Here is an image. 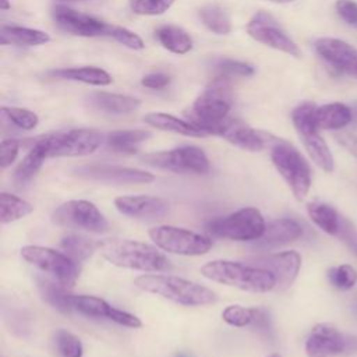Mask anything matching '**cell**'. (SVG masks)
Returning a JSON list of instances; mask_svg holds the SVG:
<instances>
[{
  "instance_id": "d6986e66",
  "label": "cell",
  "mask_w": 357,
  "mask_h": 357,
  "mask_svg": "<svg viewBox=\"0 0 357 357\" xmlns=\"http://www.w3.org/2000/svg\"><path fill=\"white\" fill-rule=\"evenodd\" d=\"M251 265L272 272L276 278L275 289L284 290L297 278L301 266V257L296 251H283L278 254L254 258Z\"/></svg>"
},
{
  "instance_id": "7bdbcfd3",
  "label": "cell",
  "mask_w": 357,
  "mask_h": 357,
  "mask_svg": "<svg viewBox=\"0 0 357 357\" xmlns=\"http://www.w3.org/2000/svg\"><path fill=\"white\" fill-rule=\"evenodd\" d=\"M335 8L347 25L357 28V3L354 0H336Z\"/></svg>"
},
{
  "instance_id": "836d02e7",
  "label": "cell",
  "mask_w": 357,
  "mask_h": 357,
  "mask_svg": "<svg viewBox=\"0 0 357 357\" xmlns=\"http://www.w3.org/2000/svg\"><path fill=\"white\" fill-rule=\"evenodd\" d=\"M202 24L216 35H226L231 31V22L227 13L216 3L205 4L198 11Z\"/></svg>"
},
{
  "instance_id": "7c38bea8",
  "label": "cell",
  "mask_w": 357,
  "mask_h": 357,
  "mask_svg": "<svg viewBox=\"0 0 357 357\" xmlns=\"http://www.w3.org/2000/svg\"><path fill=\"white\" fill-rule=\"evenodd\" d=\"M142 160L151 166L172 170L176 173L204 174L209 170L206 153L194 145L178 146L169 151H160L144 155Z\"/></svg>"
},
{
  "instance_id": "5b68a950",
  "label": "cell",
  "mask_w": 357,
  "mask_h": 357,
  "mask_svg": "<svg viewBox=\"0 0 357 357\" xmlns=\"http://www.w3.org/2000/svg\"><path fill=\"white\" fill-rule=\"evenodd\" d=\"M271 159L294 197L301 201L311 187V169L304 156L290 142L276 138L271 145Z\"/></svg>"
},
{
  "instance_id": "d4e9b609",
  "label": "cell",
  "mask_w": 357,
  "mask_h": 357,
  "mask_svg": "<svg viewBox=\"0 0 357 357\" xmlns=\"http://www.w3.org/2000/svg\"><path fill=\"white\" fill-rule=\"evenodd\" d=\"M351 109L350 106L333 102L315 109V120L319 130H340L351 123Z\"/></svg>"
},
{
  "instance_id": "7a4b0ae2",
  "label": "cell",
  "mask_w": 357,
  "mask_h": 357,
  "mask_svg": "<svg viewBox=\"0 0 357 357\" xmlns=\"http://www.w3.org/2000/svg\"><path fill=\"white\" fill-rule=\"evenodd\" d=\"M201 273L209 280L245 291L265 293L276 287V278L272 272L234 261L215 259L206 262L201 268Z\"/></svg>"
},
{
  "instance_id": "ab89813d",
  "label": "cell",
  "mask_w": 357,
  "mask_h": 357,
  "mask_svg": "<svg viewBox=\"0 0 357 357\" xmlns=\"http://www.w3.org/2000/svg\"><path fill=\"white\" fill-rule=\"evenodd\" d=\"M254 315H255V308H247L241 305H227L222 312V318L225 322L238 328L251 325Z\"/></svg>"
},
{
  "instance_id": "7402d4cb",
  "label": "cell",
  "mask_w": 357,
  "mask_h": 357,
  "mask_svg": "<svg viewBox=\"0 0 357 357\" xmlns=\"http://www.w3.org/2000/svg\"><path fill=\"white\" fill-rule=\"evenodd\" d=\"M301 234H303V227L300 226L298 222L287 218L276 219L269 222L265 226L262 236L258 240H255L257 241L255 245L271 248V247L294 241L298 237H301Z\"/></svg>"
},
{
  "instance_id": "ffe728a7",
  "label": "cell",
  "mask_w": 357,
  "mask_h": 357,
  "mask_svg": "<svg viewBox=\"0 0 357 357\" xmlns=\"http://www.w3.org/2000/svg\"><path fill=\"white\" fill-rule=\"evenodd\" d=\"M114 206L120 213L141 220H156L169 213V204L152 195L119 197L114 199Z\"/></svg>"
},
{
  "instance_id": "cb8c5ba5",
  "label": "cell",
  "mask_w": 357,
  "mask_h": 357,
  "mask_svg": "<svg viewBox=\"0 0 357 357\" xmlns=\"http://www.w3.org/2000/svg\"><path fill=\"white\" fill-rule=\"evenodd\" d=\"M46 158H47V151H46L45 139H43V137L36 138L33 141V145L31 146L29 152L20 162V165L17 166V169L14 172L13 180L15 183V187L21 188L25 184H28L36 176V173L42 167Z\"/></svg>"
},
{
  "instance_id": "f907efd6",
  "label": "cell",
  "mask_w": 357,
  "mask_h": 357,
  "mask_svg": "<svg viewBox=\"0 0 357 357\" xmlns=\"http://www.w3.org/2000/svg\"><path fill=\"white\" fill-rule=\"evenodd\" d=\"M0 3H1V10H8V8H11V4L8 3V0H0Z\"/></svg>"
},
{
  "instance_id": "6da1fadb",
  "label": "cell",
  "mask_w": 357,
  "mask_h": 357,
  "mask_svg": "<svg viewBox=\"0 0 357 357\" xmlns=\"http://www.w3.org/2000/svg\"><path fill=\"white\" fill-rule=\"evenodd\" d=\"M134 284L144 291L187 307L208 305L218 300L211 289L173 275H141L135 278Z\"/></svg>"
},
{
  "instance_id": "9c48e42d",
  "label": "cell",
  "mask_w": 357,
  "mask_h": 357,
  "mask_svg": "<svg viewBox=\"0 0 357 357\" xmlns=\"http://www.w3.org/2000/svg\"><path fill=\"white\" fill-rule=\"evenodd\" d=\"M21 257L64 287H71L77 280V264L64 252L42 245H25L21 248Z\"/></svg>"
},
{
  "instance_id": "74e56055",
  "label": "cell",
  "mask_w": 357,
  "mask_h": 357,
  "mask_svg": "<svg viewBox=\"0 0 357 357\" xmlns=\"http://www.w3.org/2000/svg\"><path fill=\"white\" fill-rule=\"evenodd\" d=\"M215 70L220 77H251L255 73V68L244 61L233 59H218L213 63Z\"/></svg>"
},
{
  "instance_id": "3957f363",
  "label": "cell",
  "mask_w": 357,
  "mask_h": 357,
  "mask_svg": "<svg viewBox=\"0 0 357 357\" xmlns=\"http://www.w3.org/2000/svg\"><path fill=\"white\" fill-rule=\"evenodd\" d=\"M99 251L110 264L142 272H159L170 266L169 259L155 247L135 240L110 238L99 243Z\"/></svg>"
},
{
  "instance_id": "603a6c76",
  "label": "cell",
  "mask_w": 357,
  "mask_h": 357,
  "mask_svg": "<svg viewBox=\"0 0 357 357\" xmlns=\"http://www.w3.org/2000/svg\"><path fill=\"white\" fill-rule=\"evenodd\" d=\"M88 103L93 109L107 114H128L141 105L137 98L110 92H92L88 95Z\"/></svg>"
},
{
  "instance_id": "c3c4849f",
  "label": "cell",
  "mask_w": 357,
  "mask_h": 357,
  "mask_svg": "<svg viewBox=\"0 0 357 357\" xmlns=\"http://www.w3.org/2000/svg\"><path fill=\"white\" fill-rule=\"evenodd\" d=\"M336 139L351 153L357 158V135L350 132H340L336 134Z\"/></svg>"
},
{
  "instance_id": "ba28073f",
  "label": "cell",
  "mask_w": 357,
  "mask_h": 357,
  "mask_svg": "<svg viewBox=\"0 0 357 357\" xmlns=\"http://www.w3.org/2000/svg\"><path fill=\"white\" fill-rule=\"evenodd\" d=\"M149 237L160 250L177 255H202L212 248L209 237L169 225L149 229Z\"/></svg>"
},
{
  "instance_id": "d6a6232c",
  "label": "cell",
  "mask_w": 357,
  "mask_h": 357,
  "mask_svg": "<svg viewBox=\"0 0 357 357\" xmlns=\"http://www.w3.org/2000/svg\"><path fill=\"white\" fill-rule=\"evenodd\" d=\"M33 211L32 204L28 201L8 194V192H1L0 194V222L1 225H7L11 222H15L18 219L25 218Z\"/></svg>"
},
{
  "instance_id": "e575fe53",
  "label": "cell",
  "mask_w": 357,
  "mask_h": 357,
  "mask_svg": "<svg viewBox=\"0 0 357 357\" xmlns=\"http://www.w3.org/2000/svg\"><path fill=\"white\" fill-rule=\"evenodd\" d=\"M38 286L40 290V294L43 296V298L53 305L56 310H59L63 314H70L73 310L71 307V301L70 297L71 294H68L66 291V287L60 283H56L53 280L49 279H38Z\"/></svg>"
},
{
  "instance_id": "f5cc1de1",
  "label": "cell",
  "mask_w": 357,
  "mask_h": 357,
  "mask_svg": "<svg viewBox=\"0 0 357 357\" xmlns=\"http://www.w3.org/2000/svg\"><path fill=\"white\" fill-rule=\"evenodd\" d=\"M268 357H282V356L278 354V353H273V354H271V356H268Z\"/></svg>"
},
{
  "instance_id": "2e32d148",
  "label": "cell",
  "mask_w": 357,
  "mask_h": 357,
  "mask_svg": "<svg viewBox=\"0 0 357 357\" xmlns=\"http://www.w3.org/2000/svg\"><path fill=\"white\" fill-rule=\"evenodd\" d=\"M56 24L66 32L78 36H109L110 24L84 14L67 6H56L53 10Z\"/></svg>"
},
{
  "instance_id": "11a10c76",
  "label": "cell",
  "mask_w": 357,
  "mask_h": 357,
  "mask_svg": "<svg viewBox=\"0 0 357 357\" xmlns=\"http://www.w3.org/2000/svg\"><path fill=\"white\" fill-rule=\"evenodd\" d=\"M356 311H357V300H356Z\"/></svg>"
},
{
  "instance_id": "484cf974",
  "label": "cell",
  "mask_w": 357,
  "mask_h": 357,
  "mask_svg": "<svg viewBox=\"0 0 357 357\" xmlns=\"http://www.w3.org/2000/svg\"><path fill=\"white\" fill-rule=\"evenodd\" d=\"M50 40V35L40 29L15 26V25H3L0 31V43L1 45H17V46H39Z\"/></svg>"
},
{
  "instance_id": "f6af8a7d",
  "label": "cell",
  "mask_w": 357,
  "mask_h": 357,
  "mask_svg": "<svg viewBox=\"0 0 357 357\" xmlns=\"http://www.w3.org/2000/svg\"><path fill=\"white\" fill-rule=\"evenodd\" d=\"M0 148H1L0 165H1V169H6L15 160L20 151V142L14 138H7L1 141Z\"/></svg>"
},
{
  "instance_id": "60d3db41",
  "label": "cell",
  "mask_w": 357,
  "mask_h": 357,
  "mask_svg": "<svg viewBox=\"0 0 357 357\" xmlns=\"http://www.w3.org/2000/svg\"><path fill=\"white\" fill-rule=\"evenodd\" d=\"M174 0H130L131 10L139 15H160L166 13Z\"/></svg>"
},
{
  "instance_id": "bcb514c9",
  "label": "cell",
  "mask_w": 357,
  "mask_h": 357,
  "mask_svg": "<svg viewBox=\"0 0 357 357\" xmlns=\"http://www.w3.org/2000/svg\"><path fill=\"white\" fill-rule=\"evenodd\" d=\"M141 84L151 89H163L170 84V77L163 73H152L142 78Z\"/></svg>"
},
{
  "instance_id": "8992f818",
  "label": "cell",
  "mask_w": 357,
  "mask_h": 357,
  "mask_svg": "<svg viewBox=\"0 0 357 357\" xmlns=\"http://www.w3.org/2000/svg\"><path fill=\"white\" fill-rule=\"evenodd\" d=\"M265 220L262 213L252 206L241 208L227 216L216 218L205 225V229L213 237L250 241L258 240L265 230Z\"/></svg>"
},
{
  "instance_id": "f1b7e54d",
  "label": "cell",
  "mask_w": 357,
  "mask_h": 357,
  "mask_svg": "<svg viewBox=\"0 0 357 357\" xmlns=\"http://www.w3.org/2000/svg\"><path fill=\"white\" fill-rule=\"evenodd\" d=\"M151 138L145 130H116L106 135L105 142L109 149L117 153H135L139 144Z\"/></svg>"
},
{
  "instance_id": "ac0fdd59",
  "label": "cell",
  "mask_w": 357,
  "mask_h": 357,
  "mask_svg": "<svg viewBox=\"0 0 357 357\" xmlns=\"http://www.w3.org/2000/svg\"><path fill=\"white\" fill-rule=\"evenodd\" d=\"M314 47L331 67L357 78V49L354 46L337 38H319Z\"/></svg>"
},
{
  "instance_id": "e0dca14e",
  "label": "cell",
  "mask_w": 357,
  "mask_h": 357,
  "mask_svg": "<svg viewBox=\"0 0 357 357\" xmlns=\"http://www.w3.org/2000/svg\"><path fill=\"white\" fill-rule=\"evenodd\" d=\"M71 307L74 311H78L82 315L86 317H95V318H106L110 319L119 325L128 326V328H139L142 324L138 317L114 308L109 303H106L103 298L96 296H86V294H71L70 297Z\"/></svg>"
},
{
  "instance_id": "9a60e30c",
  "label": "cell",
  "mask_w": 357,
  "mask_h": 357,
  "mask_svg": "<svg viewBox=\"0 0 357 357\" xmlns=\"http://www.w3.org/2000/svg\"><path fill=\"white\" fill-rule=\"evenodd\" d=\"M73 173L86 180L112 184H146L155 180V176L149 172L114 165H84L74 167Z\"/></svg>"
},
{
  "instance_id": "44dd1931",
  "label": "cell",
  "mask_w": 357,
  "mask_h": 357,
  "mask_svg": "<svg viewBox=\"0 0 357 357\" xmlns=\"http://www.w3.org/2000/svg\"><path fill=\"white\" fill-rule=\"evenodd\" d=\"M219 137L225 138L226 141H229L230 144H233L241 149L251 151V152L262 151L266 145L271 146L273 144V141L276 139V137H273L271 134L257 131V130L251 128L250 126L244 124L243 121L230 119V117L226 120Z\"/></svg>"
},
{
  "instance_id": "83f0119b",
  "label": "cell",
  "mask_w": 357,
  "mask_h": 357,
  "mask_svg": "<svg viewBox=\"0 0 357 357\" xmlns=\"http://www.w3.org/2000/svg\"><path fill=\"white\" fill-rule=\"evenodd\" d=\"M50 77L59 79L78 81L95 86H106L112 84V77L102 68L98 67H71V68H59L49 73Z\"/></svg>"
},
{
  "instance_id": "f35d334b",
  "label": "cell",
  "mask_w": 357,
  "mask_h": 357,
  "mask_svg": "<svg viewBox=\"0 0 357 357\" xmlns=\"http://www.w3.org/2000/svg\"><path fill=\"white\" fill-rule=\"evenodd\" d=\"M331 284L339 290H349L357 283V271L350 265H340L328 271Z\"/></svg>"
},
{
  "instance_id": "8d00e7d4",
  "label": "cell",
  "mask_w": 357,
  "mask_h": 357,
  "mask_svg": "<svg viewBox=\"0 0 357 357\" xmlns=\"http://www.w3.org/2000/svg\"><path fill=\"white\" fill-rule=\"evenodd\" d=\"M54 344L63 357H82L84 347L81 340L64 329H59L54 333Z\"/></svg>"
},
{
  "instance_id": "f546056e",
  "label": "cell",
  "mask_w": 357,
  "mask_h": 357,
  "mask_svg": "<svg viewBox=\"0 0 357 357\" xmlns=\"http://www.w3.org/2000/svg\"><path fill=\"white\" fill-rule=\"evenodd\" d=\"M156 38L165 49L176 54H185L192 47L191 36L183 28L176 25H163L158 28Z\"/></svg>"
},
{
  "instance_id": "b9f144b4",
  "label": "cell",
  "mask_w": 357,
  "mask_h": 357,
  "mask_svg": "<svg viewBox=\"0 0 357 357\" xmlns=\"http://www.w3.org/2000/svg\"><path fill=\"white\" fill-rule=\"evenodd\" d=\"M109 36L113 38L114 40H117L119 43H121L130 49H134V50H141L145 46L144 40L135 32H132L124 26L110 24Z\"/></svg>"
},
{
  "instance_id": "7dc6e473",
  "label": "cell",
  "mask_w": 357,
  "mask_h": 357,
  "mask_svg": "<svg viewBox=\"0 0 357 357\" xmlns=\"http://www.w3.org/2000/svg\"><path fill=\"white\" fill-rule=\"evenodd\" d=\"M252 324H254L255 328H258L259 331H262L266 335L272 331L269 314L265 310H262V308H255V315H254Z\"/></svg>"
},
{
  "instance_id": "816d5d0a",
  "label": "cell",
  "mask_w": 357,
  "mask_h": 357,
  "mask_svg": "<svg viewBox=\"0 0 357 357\" xmlns=\"http://www.w3.org/2000/svg\"><path fill=\"white\" fill-rule=\"evenodd\" d=\"M269 1H273V3H289V1H293V0H269Z\"/></svg>"
},
{
  "instance_id": "52a82bcc",
  "label": "cell",
  "mask_w": 357,
  "mask_h": 357,
  "mask_svg": "<svg viewBox=\"0 0 357 357\" xmlns=\"http://www.w3.org/2000/svg\"><path fill=\"white\" fill-rule=\"evenodd\" d=\"M315 109L317 106L312 102H303L291 112V120L311 159L322 170L332 172L335 166L333 156L319 134V127L315 120Z\"/></svg>"
},
{
  "instance_id": "1f68e13d",
  "label": "cell",
  "mask_w": 357,
  "mask_h": 357,
  "mask_svg": "<svg viewBox=\"0 0 357 357\" xmlns=\"http://www.w3.org/2000/svg\"><path fill=\"white\" fill-rule=\"evenodd\" d=\"M60 247L66 255H68L75 264H79L93 254L99 247V243L79 234H66L61 237Z\"/></svg>"
},
{
  "instance_id": "db71d44e",
  "label": "cell",
  "mask_w": 357,
  "mask_h": 357,
  "mask_svg": "<svg viewBox=\"0 0 357 357\" xmlns=\"http://www.w3.org/2000/svg\"><path fill=\"white\" fill-rule=\"evenodd\" d=\"M177 357H185V356H184V354H178Z\"/></svg>"
},
{
  "instance_id": "d590c367",
  "label": "cell",
  "mask_w": 357,
  "mask_h": 357,
  "mask_svg": "<svg viewBox=\"0 0 357 357\" xmlns=\"http://www.w3.org/2000/svg\"><path fill=\"white\" fill-rule=\"evenodd\" d=\"M1 116L3 119H7L10 123H13L15 127L21 130H33L39 123L38 114L24 107L3 106Z\"/></svg>"
},
{
  "instance_id": "4fadbf2b",
  "label": "cell",
  "mask_w": 357,
  "mask_h": 357,
  "mask_svg": "<svg viewBox=\"0 0 357 357\" xmlns=\"http://www.w3.org/2000/svg\"><path fill=\"white\" fill-rule=\"evenodd\" d=\"M308 357H335L357 353V336L342 333L335 326L319 324L312 328L305 342Z\"/></svg>"
},
{
  "instance_id": "8fae6325",
  "label": "cell",
  "mask_w": 357,
  "mask_h": 357,
  "mask_svg": "<svg viewBox=\"0 0 357 357\" xmlns=\"http://www.w3.org/2000/svg\"><path fill=\"white\" fill-rule=\"evenodd\" d=\"M47 158L84 156L93 153L105 141L102 132L92 128H75L43 135Z\"/></svg>"
},
{
  "instance_id": "30bf717a",
  "label": "cell",
  "mask_w": 357,
  "mask_h": 357,
  "mask_svg": "<svg viewBox=\"0 0 357 357\" xmlns=\"http://www.w3.org/2000/svg\"><path fill=\"white\" fill-rule=\"evenodd\" d=\"M54 225L102 234L109 230V223L102 212L89 201L71 199L61 204L52 215Z\"/></svg>"
},
{
  "instance_id": "681fc988",
  "label": "cell",
  "mask_w": 357,
  "mask_h": 357,
  "mask_svg": "<svg viewBox=\"0 0 357 357\" xmlns=\"http://www.w3.org/2000/svg\"><path fill=\"white\" fill-rule=\"evenodd\" d=\"M350 109H351V123L354 124V126H357V102L354 103V105H351L350 106Z\"/></svg>"
},
{
  "instance_id": "4dcf8cb0",
  "label": "cell",
  "mask_w": 357,
  "mask_h": 357,
  "mask_svg": "<svg viewBox=\"0 0 357 357\" xmlns=\"http://www.w3.org/2000/svg\"><path fill=\"white\" fill-rule=\"evenodd\" d=\"M307 212L311 220L325 233L332 236L337 234L342 216L331 205L322 202H310L307 205Z\"/></svg>"
},
{
  "instance_id": "5bb4252c",
  "label": "cell",
  "mask_w": 357,
  "mask_h": 357,
  "mask_svg": "<svg viewBox=\"0 0 357 357\" xmlns=\"http://www.w3.org/2000/svg\"><path fill=\"white\" fill-rule=\"evenodd\" d=\"M247 32L257 42L287 53L293 57L300 59L303 54L297 43L279 26L276 20L265 11L257 13L250 20L247 24Z\"/></svg>"
},
{
  "instance_id": "4316f807",
  "label": "cell",
  "mask_w": 357,
  "mask_h": 357,
  "mask_svg": "<svg viewBox=\"0 0 357 357\" xmlns=\"http://www.w3.org/2000/svg\"><path fill=\"white\" fill-rule=\"evenodd\" d=\"M144 120L146 124L162 131H170L185 137H206V134L191 121L181 120L167 113H149L144 117Z\"/></svg>"
},
{
  "instance_id": "ee69618b",
  "label": "cell",
  "mask_w": 357,
  "mask_h": 357,
  "mask_svg": "<svg viewBox=\"0 0 357 357\" xmlns=\"http://www.w3.org/2000/svg\"><path fill=\"white\" fill-rule=\"evenodd\" d=\"M350 250L353 254L357 255V230L354 229V226L342 216V222H340V227L339 231L336 234Z\"/></svg>"
},
{
  "instance_id": "277c9868",
  "label": "cell",
  "mask_w": 357,
  "mask_h": 357,
  "mask_svg": "<svg viewBox=\"0 0 357 357\" xmlns=\"http://www.w3.org/2000/svg\"><path fill=\"white\" fill-rule=\"evenodd\" d=\"M231 92L226 77L218 75L213 82L195 99L188 121L206 135H219L231 107Z\"/></svg>"
}]
</instances>
